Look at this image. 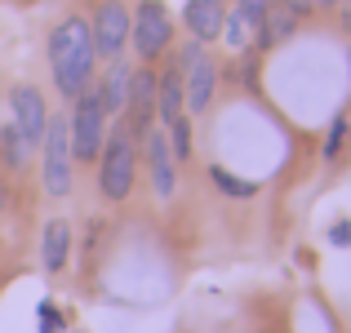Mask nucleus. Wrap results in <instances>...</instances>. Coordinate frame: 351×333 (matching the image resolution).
<instances>
[{
    "mask_svg": "<svg viewBox=\"0 0 351 333\" xmlns=\"http://www.w3.org/2000/svg\"><path fill=\"white\" fill-rule=\"evenodd\" d=\"M94 36H89L85 18H67L53 27L49 36V67H53V85L62 98H76L94 85Z\"/></svg>",
    "mask_w": 351,
    "mask_h": 333,
    "instance_id": "1",
    "label": "nucleus"
},
{
    "mask_svg": "<svg viewBox=\"0 0 351 333\" xmlns=\"http://www.w3.org/2000/svg\"><path fill=\"white\" fill-rule=\"evenodd\" d=\"M134 178H138L134 134H129V125H120L103 138V151H98V191H103L112 205H120V200L134 191Z\"/></svg>",
    "mask_w": 351,
    "mask_h": 333,
    "instance_id": "2",
    "label": "nucleus"
},
{
    "mask_svg": "<svg viewBox=\"0 0 351 333\" xmlns=\"http://www.w3.org/2000/svg\"><path fill=\"white\" fill-rule=\"evenodd\" d=\"M45 191L53 200H62L71 191V164H76V151H71V120L67 116H53L45 125Z\"/></svg>",
    "mask_w": 351,
    "mask_h": 333,
    "instance_id": "3",
    "label": "nucleus"
},
{
    "mask_svg": "<svg viewBox=\"0 0 351 333\" xmlns=\"http://www.w3.org/2000/svg\"><path fill=\"white\" fill-rule=\"evenodd\" d=\"M71 151L76 160H98L103 151V138H107V107L98 98V89H85V94L71 98Z\"/></svg>",
    "mask_w": 351,
    "mask_h": 333,
    "instance_id": "4",
    "label": "nucleus"
},
{
    "mask_svg": "<svg viewBox=\"0 0 351 333\" xmlns=\"http://www.w3.org/2000/svg\"><path fill=\"white\" fill-rule=\"evenodd\" d=\"M129 40H134V49H138L143 62L160 58V53L169 49L173 23H169V14H165L160 0H143V5H138V14L129 18Z\"/></svg>",
    "mask_w": 351,
    "mask_h": 333,
    "instance_id": "5",
    "label": "nucleus"
},
{
    "mask_svg": "<svg viewBox=\"0 0 351 333\" xmlns=\"http://www.w3.org/2000/svg\"><path fill=\"white\" fill-rule=\"evenodd\" d=\"M89 36H94V53H103V58H120V49L129 45V9L120 5V0L98 5Z\"/></svg>",
    "mask_w": 351,
    "mask_h": 333,
    "instance_id": "6",
    "label": "nucleus"
},
{
    "mask_svg": "<svg viewBox=\"0 0 351 333\" xmlns=\"http://www.w3.org/2000/svg\"><path fill=\"white\" fill-rule=\"evenodd\" d=\"M182 62H187V80H182V98H187V111H205V107H209V98H214V85H218L214 62L205 58L200 40L182 49Z\"/></svg>",
    "mask_w": 351,
    "mask_h": 333,
    "instance_id": "7",
    "label": "nucleus"
},
{
    "mask_svg": "<svg viewBox=\"0 0 351 333\" xmlns=\"http://www.w3.org/2000/svg\"><path fill=\"white\" fill-rule=\"evenodd\" d=\"M9 107H14V125H18V134L27 138V147H40L45 125H49V111H45L40 89L36 85H18L14 94H9Z\"/></svg>",
    "mask_w": 351,
    "mask_h": 333,
    "instance_id": "8",
    "label": "nucleus"
},
{
    "mask_svg": "<svg viewBox=\"0 0 351 333\" xmlns=\"http://www.w3.org/2000/svg\"><path fill=\"white\" fill-rule=\"evenodd\" d=\"M125 111H129V134H138L143 138L147 129H152V116H156V76L152 71H134L129 76V98H125Z\"/></svg>",
    "mask_w": 351,
    "mask_h": 333,
    "instance_id": "9",
    "label": "nucleus"
},
{
    "mask_svg": "<svg viewBox=\"0 0 351 333\" xmlns=\"http://www.w3.org/2000/svg\"><path fill=\"white\" fill-rule=\"evenodd\" d=\"M147 160H152V182H156V196L169 200L173 196V151H169V138L147 129Z\"/></svg>",
    "mask_w": 351,
    "mask_h": 333,
    "instance_id": "10",
    "label": "nucleus"
},
{
    "mask_svg": "<svg viewBox=\"0 0 351 333\" xmlns=\"http://www.w3.org/2000/svg\"><path fill=\"white\" fill-rule=\"evenodd\" d=\"M182 18H187L191 36L196 40H214L218 32H223V0H187V9H182Z\"/></svg>",
    "mask_w": 351,
    "mask_h": 333,
    "instance_id": "11",
    "label": "nucleus"
},
{
    "mask_svg": "<svg viewBox=\"0 0 351 333\" xmlns=\"http://www.w3.org/2000/svg\"><path fill=\"white\" fill-rule=\"evenodd\" d=\"M293 27H298V14H293L285 0H271V5H267V14H263V23H258V40L271 49V45L289 40Z\"/></svg>",
    "mask_w": 351,
    "mask_h": 333,
    "instance_id": "12",
    "label": "nucleus"
},
{
    "mask_svg": "<svg viewBox=\"0 0 351 333\" xmlns=\"http://www.w3.org/2000/svg\"><path fill=\"white\" fill-rule=\"evenodd\" d=\"M156 116L169 125V120L187 116V98H182V76L178 71H165V76H156Z\"/></svg>",
    "mask_w": 351,
    "mask_h": 333,
    "instance_id": "13",
    "label": "nucleus"
},
{
    "mask_svg": "<svg viewBox=\"0 0 351 333\" xmlns=\"http://www.w3.org/2000/svg\"><path fill=\"white\" fill-rule=\"evenodd\" d=\"M45 271H62V267H67V258H71V227L62 218H53L49 227H45Z\"/></svg>",
    "mask_w": 351,
    "mask_h": 333,
    "instance_id": "14",
    "label": "nucleus"
},
{
    "mask_svg": "<svg viewBox=\"0 0 351 333\" xmlns=\"http://www.w3.org/2000/svg\"><path fill=\"white\" fill-rule=\"evenodd\" d=\"M129 76H134V71H129L125 62H112V67H107L103 85H98V98H103L107 116H112V111H125V98H129Z\"/></svg>",
    "mask_w": 351,
    "mask_h": 333,
    "instance_id": "15",
    "label": "nucleus"
},
{
    "mask_svg": "<svg viewBox=\"0 0 351 333\" xmlns=\"http://www.w3.org/2000/svg\"><path fill=\"white\" fill-rule=\"evenodd\" d=\"M0 156H5V164L9 169H23L27 164V156H32V147H27V138L18 134V125L9 120L5 129H0Z\"/></svg>",
    "mask_w": 351,
    "mask_h": 333,
    "instance_id": "16",
    "label": "nucleus"
},
{
    "mask_svg": "<svg viewBox=\"0 0 351 333\" xmlns=\"http://www.w3.org/2000/svg\"><path fill=\"white\" fill-rule=\"evenodd\" d=\"M209 178H214V187L223 191V196H236V200H249L254 196V182H245V178H236V173H227L223 164H214V169H209Z\"/></svg>",
    "mask_w": 351,
    "mask_h": 333,
    "instance_id": "17",
    "label": "nucleus"
},
{
    "mask_svg": "<svg viewBox=\"0 0 351 333\" xmlns=\"http://www.w3.org/2000/svg\"><path fill=\"white\" fill-rule=\"evenodd\" d=\"M165 129H169V134H165V138H169V151L178 156V160H187V156H191V125H187V116L169 120Z\"/></svg>",
    "mask_w": 351,
    "mask_h": 333,
    "instance_id": "18",
    "label": "nucleus"
},
{
    "mask_svg": "<svg viewBox=\"0 0 351 333\" xmlns=\"http://www.w3.org/2000/svg\"><path fill=\"white\" fill-rule=\"evenodd\" d=\"M249 32H254V23H249V18H245V14L236 9L232 18H223V32H218V36H227V45H232V49H245Z\"/></svg>",
    "mask_w": 351,
    "mask_h": 333,
    "instance_id": "19",
    "label": "nucleus"
},
{
    "mask_svg": "<svg viewBox=\"0 0 351 333\" xmlns=\"http://www.w3.org/2000/svg\"><path fill=\"white\" fill-rule=\"evenodd\" d=\"M343 134H347V116H338V120H334V129H329V143H325V156H329V160H334L338 147H343Z\"/></svg>",
    "mask_w": 351,
    "mask_h": 333,
    "instance_id": "20",
    "label": "nucleus"
},
{
    "mask_svg": "<svg viewBox=\"0 0 351 333\" xmlns=\"http://www.w3.org/2000/svg\"><path fill=\"white\" fill-rule=\"evenodd\" d=\"M62 320H58V307L53 302H40V333H58Z\"/></svg>",
    "mask_w": 351,
    "mask_h": 333,
    "instance_id": "21",
    "label": "nucleus"
},
{
    "mask_svg": "<svg viewBox=\"0 0 351 333\" xmlns=\"http://www.w3.org/2000/svg\"><path fill=\"white\" fill-rule=\"evenodd\" d=\"M329 240H334V245H351V222H334V227H329Z\"/></svg>",
    "mask_w": 351,
    "mask_h": 333,
    "instance_id": "22",
    "label": "nucleus"
},
{
    "mask_svg": "<svg viewBox=\"0 0 351 333\" xmlns=\"http://www.w3.org/2000/svg\"><path fill=\"white\" fill-rule=\"evenodd\" d=\"M311 5H320V9H334V5H343V0H311Z\"/></svg>",
    "mask_w": 351,
    "mask_h": 333,
    "instance_id": "23",
    "label": "nucleus"
}]
</instances>
